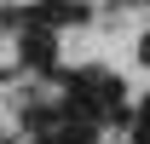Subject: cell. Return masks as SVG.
I'll use <instances>...</instances> for the list:
<instances>
[{
    "instance_id": "1",
    "label": "cell",
    "mask_w": 150,
    "mask_h": 144,
    "mask_svg": "<svg viewBox=\"0 0 150 144\" xmlns=\"http://www.w3.org/2000/svg\"><path fill=\"white\" fill-rule=\"evenodd\" d=\"M35 144H93V127H81V121H69V127H46Z\"/></svg>"
},
{
    "instance_id": "2",
    "label": "cell",
    "mask_w": 150,
    "mask_h": 144,
    "mask_svg": "<svg viewBox=\"0 0 150 144\" xmlns=\"http://www.w3.org/2000/svg\"><path fill=\"white\" fill-rule=\"evenodd\" d=\"M23 58H29V64H52V35H23Z\"/></svg>"
},
{
    "instance_id": "3",
    "label": "cell",
    "mask_w": 150,
    "mask_h": 144,
    "mask_svg": "<svg viewBox=\"0 0 150 144\" xmlns=\"http://www.w3.org/2000/svg\"><path fill=\"white\" fill-rule=\"evenodd\" d=\"M139 52H144V64H150V35H144V46H139Z\"/></svg>"
}]
</instances>
